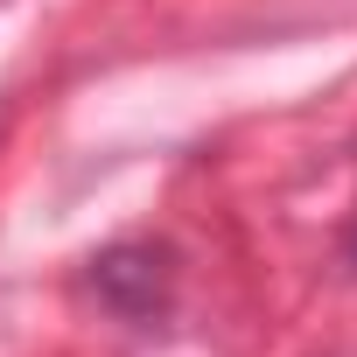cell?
<instances>
[{
	"label": "cell",
	"mask_w": 357,
	"mask_h": 357,
	"mask_svg": "<svg viewBox=\"0 0 357 357\" xmlns=\"http://www.w3.org/2000/svg\"><path fill=\"white\" fill-rule=\"evenodd\" d=\"M91 294L119 322H154L175 301V252L168 245H105L91 259Z\"/></svg>",
	"instance_id": "6da1fadb"
},
{
	"label": "cell",
	"mask_w": 357,
	"mask_h": 357,
	"mask_svg": "<svg viewBox=\"0 0 357 357\" xmlns=\"http://www.w3.org/2000/svg\"><path fill=\"white\" fill-rule=\"evenodd\" d=\"M350 259H357V231H350Z\"/></svg>",
	"instance_id": "7a4b0ae2"
}]
</instances>
